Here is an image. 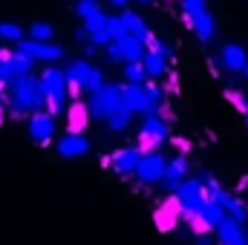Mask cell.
<instances>
[{
    "mask_svg": "<svg viewBox=\"0 0 248 245\" xmlns=\"http://www.w3.org/2000/svg\"><path fill=\"white\" fill-rule=\"evenodd\" d=\"M9 98H12V104H15V110L17 113H38V110H44V104H46V95H44V90H41V78H35V75H23V78H15L12 84H9Z\"/></svg>",
    "mask_w": 248,
    "mask_h": 245,
    "instance_id": "1",
    "label": "cell"
},
{
    "mask_svg": "<svg viewBox=\"0 0 248 245\" xmlns=\"http://www.w3.org/2000/svg\"><path fill=\"white\" fill-rule=\"evenodd\" d=\"M179 3H182V15H185L187 26L196 32V38L202 44H208L217 35V23H214V15L205 6V0H179Z\"/></svg>",
    "mask_w": 248,
    "mask_h": 245,
    "instance_id": "2",
    "label": "cell"
},
{
    "mask_svg": "<svg viewBox=\"0 0 248 245\" xmlns=\"http://www.w3.org/2000/svg\"><path fill=\"white\" fill-rule=\"evenodd\" d=\"M170 196H176V202L182 205V214H199L202 205L211 199V196H208V187H205V182H202V176L182 179Z\"/></svg>",
    "mask_w": 248,
    "mask_h": 245,
    "instance_id": "3",
    "label": "cell"
},
{
    "mask_svg": "<svg viewBox=\"0 0 248 245\" xmlns=\"http://www.w3.org/2000/svg\"><path fill=\"white\" fill-rule=\"evenodd\" d=\"M87 107H90V119H110L119 107H122V84H104L98 92H93L90 95V101H87Z\"/></svg>",
    "mask_w": 248,
    "mask_h": 245,
    "instance_id": "4",
    "label": "cell"
},
{
    "mask_svg": "<svg viewBox=\"0 0 248 245\" xmlns=\"http://www.w3.org/2000/svg\"><path fill=\"white\" fill-rule=\"evenodd\" d=\"M144 52H147L144 41H139L136 35H122V38L107 44V55L119 63H141Z\"/></svg>",
    "mask_w": 248,
    "mask_h": 245,
    "instance_id": "5",
    "label": "cell"
},
{
    "mask_svg": "<svg viewBox=\"0 0 248 245\" xmlns=\"http://www.w3.org/2000/svg\"><path fill=\"white\" fill-rule=\"evenodd\" d=\"M32 63H35L32 58L20 55L17 49L12 52V49H3V46H0V84H12L15 78H23V75H29Z\"/></svg>",
    "mask_w": 248,
    "mask_h": 245,
    "instance_id": "6",
    "label": "cell"
},
{
    "mask_svg": "<svg viewBox=\"0 0 248 245\" xmlns=\"http://www.w3.org/2000/svg\"><path fill=\"white\" fill-rule=\"evenodd\" d=\"M41 90H44L46 101L66 107V72H63V69H58V66L44 69V75H41Z\"/></svg>",
    "mask_w": 248,
    "mask_h": 245,
    "instance_id": "7",
    "label": "cell"
},
{
    "mask_svg": "<svg viewBox=\"0 0 248 245\" xmlns=\"http://www.w3.org/2000/svg\"><path fill=\"white\" fill-rule=\"evenodd\" d=\"M165 168H168V159L156 150V153H147V156H141V162H139V168H136V179L144 184H156L165 179Z\"/></svg>",
    "mask_w": 248,
    "mask_h": 245,
    "instance_id": "8",
    "label": "cell"
},
{
    "mask_svg": "<svg viewBox=\"0 0 248 245\" xmlns=\"http://www.w3.org/2000/svg\"><path fill=\"white\" fill-rule=\"evenodd\" d=\"M122 107L130 110V113H141V116L156 113L153 104H150V98H147L144 84H124L122 87Z\"/></svg>",
    "mask_w": 248,
    "mask_h": 245,
    "instance_id": "9",
    "label": "cell"
},
{
    "mask_svg": "<svg viewBox=\"0 0 248 245\" xmlns=\"http://www.w3.org/2000/svg\"><path fill=\"white\" fill-rule=\"evenodd\" d=\"M15 49L32 61H61L63 58V46L58 44H38V41H20L15 44Z\"/></svg>",
    "mask_w": 248,
    "mask_h": 245,
    "instance_id": "10",
    "label": "cell"
},
{
    "mask_svg": "<svg viewBox=\"0 0 248 245\" xmlns=\"http://www.w3.org/2000/svg\"><path fill=\"white\" fill-rule=\"evenodd\" d=\"M107 23H110V15H107L104 9H95L90 17H84V32H87L90 44H95V46H101V44H110Z\"/></svg>",
    "mask_w": 248,
    "mask_h": 245,
    "instance_id": "11",
    "label": "cell"
},
{
    "mask_svg": "<svg viewBox=\"0 0 248 245\" xmlns=\"http://www.w3.org/2000/svg\"><path fill=\"white\" fill-rule=\"evenodd\" d=\"M29 136H32L35 144H49L52 136H55V119L49 113H44V110L32 113L29 116Z\"/></svg>",
    "mask_w": 248,
    "mask_h": 245,
    "instance_id": "12",
    "label": "cell"
},
{
    "mask_svg": "<svg viewBox=\"0 0 248 245\" xmlns=\"http://www.w3.org/2000/svg\"><path fill=\"white\" fill-rule=\"evenodd\" d=\"M219 61H222V66H225L228 72L248 78V52L240 44H225L222 52H219Z\"/></svg>",
    "mask_w": 248,
    "mask_h": 245,
    "instance_id": "13",
    "label": "cell"
},
{
    "mask_svg": "<svg viewBox=\"0 0 248 245\" xmlns=\"http://www.w3.org/2000/svg\"><path fill=\"white\" fill-rule=\"evenodd\" d=\"M217 240H219V245H248V231L246 225H240L237 219L225 216L217 225Z\"/></svg>",
    "mask_w": 248,
    "mask_h": 245,
    "instance_id": "14",
    "label": "cell"
},
{
    "mask_svg": "<svg viewBox=\"0 0 248 245\" xmlns=\"http://www.w3.org/2000/svg\"><path fill=\"white\" fill-rule=\"evenodd\" d=\"M63 119H66V133L84 136V130H87V124H90V107H87L84 101H72V104H66Z\"/></svg>",
    "mask_w": 248,
    "mask_h": 245,
    "instance_id": "15",
    "label": "cell"
},
{
    "mask_svg": "<svg viewBox=\"0 0 248 245\" xmlns=\"http://www.w3.org/2000/svg\"><path fill=\"white\" fill-rule=\"evenodd\" d=\"M139 162H141V153H139L136 147H122V150H116V153L110 156L113 170H116V173H122V176H136Z\"/></svg>",
    "mask_w": 248,
    "mask_h": 245,
    "instance_id": "16",
    "label": "cell"
},
{
    "mask_svg": "<svg viewBox=\"0 0 248 245\" xmlns=\"http://www.w3.org/2000/svg\"><path fill=\"white\" fill-rule=\"evenodd\" d=\"M179 219H182V205L176 202V196L165 199V202L159 205V211H156V225H159V231H173V228L179 225Z\"/></svg>",
    "mask_w": 248,
    "mask_h": 245,
    "instance_id": "17",
    "label": "cell"
},
{
    "mask_svg": "<svg viewBox=\"0 0 248 245\" xmlns=\"http://www.w3.org/2000/svg\"><path fill=\"white\" fill-rule=\"evenodd\" d=\"M87 150H90V141H87V136L63 133L61 138H58V153H61L63 159H78V156H84Z\"/></svg>",
    "mask_w": 248,
    "mask_h": 245,
    "instance_id": "18",
    "label": "cell"
},
{
    "mask_svg": "<svg viewBox=\"0 0 248 245\" xmlns=\"http://www.w3.org/2000/svg\"><path fill=\"white\" fill-rule=\"evenodd\" d=\"M182 179H187V159L185 156H173V159H168V168H165V179H162V184L173 193L176 184L182 182Z\"/></svg>",
    "mask_w": 248,
    "mask_h": 245,
    "instance_id": "19",
    "label": "cell"
},
{
    "mask_svg": "<svg viewBox=\"0 0 248 245\" xmlns=\"http://www.w3.org/2000/svg\"><path fill=\"white\" fill-rule=\"evenodd\" d=\"M139 133H147V136H156L159 141H165L168 136H170V124L165 122L159 113H147L144 116V122H141V130Z\"/></svg>",
    "mask_w": 248,
    "mask_h": 245,
    "instance_id": "20",
    "label": "cell"
},
{
    "mask_svg": "<svg viewBox=\"0 0 248 245\" xmlns=\"http://www.w3.org/2000/svg\"><path fill=\"white\" fill-rule=\"evenodd\" d=\"M122 20H124V32H127V35H136L139 41H147V38L153 35V32L147 29L144 17H141V15H136V12H127V9H124Z\"/></svg>",
    "mask_w": 248,
    "mask_h": 245,
    "instance_id": "21",
    "label": "cell"
},
{
    "mask_svg": "<svg viewBox=\"0 0 248 245\" xmlns=\"http://www.w3.org/2000/svg\"><path fill=\"white\" fill-rule=\"evenodd\" d=\"M141 66H144L147 78L159 81V78L168 72V58H165L162 52H144V58H141Z\"/></svg>",
    "mask_w": 248,
    "mask_h": 245,
    "instance_id": "22",
    "label": "cell"
},
{
    "mask_svg": "<svg viewBox=\"0 0 248 245\" xmlns=\"http://www.w3.org/2000/svg\"><path fill=\"white\" fill-rule=\"evenodd\" d=\"M199 216L211 225V231H217V225L225 219V211H222V205H217L214 199H208L205 205H202V211H199Z\"/></svg>",
    "mask_w": 248,
    "mask_h": 245,
    "instance_id": "23",
    "label": "cell"
},
{
    "mask_svg": "<svg viewBox=\"0 0 248 245\" xmlns=\"http://www.w3.org/2000/svg\"><path fill=\"white\" fill-rule=\"evenodd\" d=\"M93 69H95V66H93L90 61H69L63 72H66V78H69V81H78V84L84 87V81L90 78V72H93Z\"/></svg>",
    "mask_w": 248,
    "mask_h": 245,
    "instance_id": "24",
    "label": "cell"
},
{
    "mask_svg": "<svg viewBox=\"0 0 248 245\" xmlns=\"http://www.w3.org/2000/svg\"><path fill=\"white\" fill-rule=\"evenodd\" d=\"M130 119H133V113H130V110H124V107H119V110L107 119V127H110L113 133H122V130L130 127Z\"/></svg>",
    "mask_w": 248,
    "mask_h": 245,
    "instance_id": "25",
    "label": "cell"
},
{
    "mask_svg": "<svg viewBox=\"0 0 248 245\" xmlns=\"http://www.w3.org/2000/svg\"><path fill=\"white\" fill-rule=\"evenodd\" d=\"M29 41H38V44H52V26L49 23H32L29 26Z\"/></svg>",
    "mask_w": 248,
    "mask_h": 245,
    "instance_id": "26",
    "label": "cell"
},
{
    "mask_svg": "<svg viewBox=\"0 0 248 245\" xmlns=\"http://www.w3.org/2000/svg\"><path fill=\"white\" fill-rule=\"evenodd\" d=\"M144 78H147V72L141 63H124V81L127 84H144Z\"/></svg>",
    "mask_w": 248,
    "mask_h": 245,
    "instance_id": "27",
    "label": "cell"
},
{
    "mask_svg": "<svg viewBox=\"0 0 248 245\" xmlns=\"http://www.w3.org/2000/svg\"><path fill=\"white\" fill-rule=\"evenodd\" d=\"M0 38L3 41H12V44H20L23 41V29L17 23H0Z\"/></svg>",
    "mask_w": 248,
    "mask_h": 245,
    "instance_id": "28",
    "label": "cell"
},
{
    "mask_svg": "<svg viewBox=\"0 0 248 245\" xmlns=\"http://www.w3.org/2000/svg\"><path fill=\"white\" fill-rule=\"evenodd\" d=\"M101 87H104V75H101V69H93V72H90V78L84 81V92H90V95H93V92H98Z\"/></svg>",
    "mask_w": 248,
    "mask_h": 245,
    "instance_id": "29",
    "label": "cell"
},
{
    "mask_svg": "<svg viewBox=\"0 0 248 245\" xmlns=\"http://www.w3.org/2000/svg\"><path fill=\"white\" fill-rule=\"evenodd\" d=\"M144 90H147V98H150L153 110H159V107H162V101H165V92H162V87H159L156 81H150V84H144Z\"/></svg>",
    "mask_w": 248,
    "mask_h": 245,
    "instance_id": "30",
    "label": "cell"
},
{
    "mask_svg": "<svg viewBox=\"0 0 248 245\" xmlns=\"http://www.w3.org/2000/svg\"><path fill=\"white\" fill-rule=\"evenodd\" d=\"M107 35H110V41H116V38L127 35V32H124V20H122V15L110 17V23H107Z\"/></svg>",
    "mask_w": 248,
    "mask_h": 245,
    "instance_id": "31",
    "label": "cell"
},
{
    "mask_svg": "<svg viewBox=\"0 0 248 245\" xmlns=\"http://www.w3.org/2000/svg\"><path fill=\"white\" fill-rule=\"evenodd\" d=\"M196 245H211V240H208V234H205V237H196Z\"/></svg>",
    "mask_w": 248,
    "mask_h": 245,
    "instance_id": "32",
    "label": "cell"
},
{
    "mask_svg": "<svg viewBox=\"0 0 248 245\" xmlns=\"http://www.w3.org/2000/svg\"><path fill=\"white\" fill-rule=\"evenodd\" d=\"M110 3H113V6H122V9L127 6V0H110Z\"/></svg>",
    "mask_w": 248,
    "mask_h": 245,
    "instance_id": "33",
    "label": "cell"
},
{
    "mask_svg": "<svg viewBox=\"0 0 248 245\" xmlns=\"http://www.w3.org/2000/svg\"><path fill=\"white\" fill-rule=\"evenodd\" d=\"M3 119H6V110H0V124H3Z\"/></svg>",
    "mask_w": 248,
    "mask_h": 245,
    "instance_id": "34",
    "label": "cell"
},
{
    "mask_svg": "<svg viewBox=\"0 0 248 245\" xmlns=\"http://www.w3.org/2000/svg\"><path fill=\"white\" fill-rule=\"evenodd\" d=\"M136 3H144V6H147V3H153V0H136Z\"/></svg>",
    "mask_w": 248,
    "mask_h": 245,
    "instance_id": "35",
    "label": "cell"
}]
</instances>
